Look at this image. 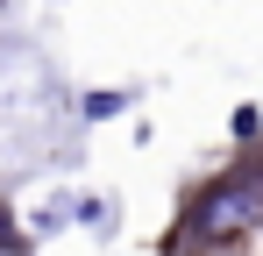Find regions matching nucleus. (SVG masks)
Segmentation results:
<instances>
[{
    "mask_svg": "<svg viewBox=\"0 0 263 256\" xmlns=\"http://www.w3.org/2000/svg\"><path fill=\"white\" fill-rule=\"evenodd\" d=\"M263 228V164H242L228 171L214 192L192 207V235H206V242H228V235H249Z\"/></svg>",
    "mask_w": 263,
    "mask_h": 256,
    "instance_id": "f257e3e1",
    "label": "nucleus"
},
{
    "mask_svg": "<svg viewBox=\"0 0 263 256\" xmlns=\"http://www.w3.org/2000/svg\"><path fill=\"white\" fill-rule=\"evenodd\" d=\"M121 107H128V93H86V100H79V114H86V121H114Z\"/></svg>",
    "mask_w": 263,
    "mask_h": 256,
    "instance_id": "f03ea898",
    "label": "nucleus"
}]
</instances>
